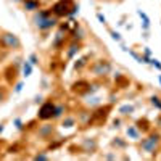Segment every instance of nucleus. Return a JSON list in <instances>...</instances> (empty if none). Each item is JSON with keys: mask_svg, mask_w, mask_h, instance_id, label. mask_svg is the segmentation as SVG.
I'll list each match as a JSON object with an SVG mask.
<instances>
[{"mask_svg": "<svg viewBox=\"0 0 161 161\" xmlns=\"http://www.w3.org/2000/svg\"><path fill=\"white\" fill-rule=\"evenodd\" d=\"M97 16H98V19H100V21H102V23H103V24H105V23H106V19H105V16H103V15H102V13H97Z\"/></svg>", "mask_w": 161, "mask_h": 161, "instance_id": "19", "label": "nucleus"}, {"mask_svg": "<svg viewBox=\"0 0 161 161\" xmlns=\"http://www.w3.org/2000/svg\"><path fill=\"white\" fill-rule=\"evenodd\" d=\"M152 103H153L155 106H158V108L161 110V102H159V98H158V97H152Z\"/></svg>", "mask_w": 161, "mask_h": 161, "instance_id": "16", "label": "nucleus"}, {"mask_svg": "<svg viewBox=\"0 0 161 161\" xmlns=\"http://www.w3.org/2000/svg\"><path fill=\"white\" fill-rule=\"evenodd\" d=\"M52 132H53V127L52 126H45V127H42V129L39 130V136H42L44 139H47Z\"/></svg>", "mask_w": 161, "mask_h": 161, "instance_id": "9", "label": "nucleus"}, {"mask_svg": "<svg viewBox=\"0 0 161 161\" xmlns=\"http://www.w3.org/2000/svg\"><path fill=\"white\" fill-rule=\"evenodd\" d=\"M63 114V106H55V114H53V118H60Z\"/></svg>", "mask_w": 161, "mask_h": 161, "instance_id": "15", "label": "nucleus"}, {"mask_svg": "<svg viewBox=\"0 0 161 161\" xmlns=\"http://www.w3.org/2000/svg\"><path fill=\"white\" fill-rule=\"evenodd\" d=\"M73 124H74V119L73 118H68V119L63 121V127H71Z\"/></svg>", "mask_w": 161, "mask_h": 161, "instance_id": "14", "label": "nucleus"}, {"mask_svg": "<svg viewBox=\"0 0 161 161\" xmlns=\"http://www.w3.org/2000/svg\"><path fill=\"white\" fill-rule=\"evenodd\" d=\"M3 129H5V127H3V124H2V123H0V134H2V132H3Z\"/></svg>", "mask_w": 161, "mask_h": 161, "instance_id": "23", "label": "nucleus"}, {"mask_svg": "<svg viewBox=\"0 0 161 161\" xmlns=\"http://www.w3.org/2000/svg\"><path fill=\"white\" fill-rule=\"evenodd\" d=\"M53 114H55V103L47 102V103H44L42 106H40V110L37 113V118L40 121H48V119L53 118Z\"/></svg>", "mask_w": 161, "mask_h": 161, "instance_id": "4", "label": "nucleus"}, {"mask_svg": "<svg viewBox=\"0 0 161 161\" xmlns=\"http://www.w3.org/2000/svg\"><path fill=\"white\" fill-rule=\"evenodd\" d=\"M89 82H86V80H79V82H76L74 86H73V90L74 92H77V93H86V92H89Z\"/></svg>", "mask_w": 161, "mask_h": 161, "instance_id": "7", "label": "nucleus"}, {"mask_svg": "<svg viewBox=\"0 0 161 161\" xmlns=\"http://www.w3.org/2000/svg\"><path fill=\"white\" fill-rule=\"evenodd\" d=\"M2 98H3V95H2V93H0V102H2Z\"/></svg>", "mask_w": 161, "mask_h": 161, "instance_id": "24", "label": "nucleus"}, {"mask_svg": "<svg viewBox=\"0 0 161 161\" xmlns=\"http://www.w3.org/2000/svg\"><path fill=\"white\" fill-rule=\"evenodd\" d=\"M111 36H113V39H114V40H121V36H119L118 32H111Z\"/></svg>", "mask_w": 161, "mask_h": 161, "instance_id": "22", "label": "nucleus"}, {"mask_svg": "<svg viewBox=\"0 0 161 161\" xmlns=\"http://www.w3.org/2000/svg\"><path fill=\"white\" fill-rule=\"evenodd\" d=\"M34 21H36V26L39 29H50L57 23L55 18H52V11H39L34 18Z\"/></svg>", "mask_w": 161, "mask_h": 161, "instance_id": "2", "label": "nucleus"}, {"mask_svg": "<svg viewBox=\"0 0 161 161\" xmlns=\"http://www.w3.org/2000/svg\"><path fill=\"white\" fill-rule=\"evenodd\" d=\"M158 142H159V136L158 134H153V136L142 140V150L145 153H153L156 150V147H158Z\"/></svg>", "mask_w": 161, "mask_h": 161, "instance_id": "5", "label": "nucleus"}, {"mask_svg": "<svg viewBox=\"0 0 161 161\" xmlns=\"http://www.w3.org/2000/svg\"><path fill=\"white\" fill-rule=\"evenodd\" d=\"M0 45L7 50H15L21 47V40L13 32H2L0 34Z\"/></svg>", "mask_w": 161, "mask_h": 161, "instance_id": "3", "label": "nucleus"}, {"mask_svg": "<svg viewBox=\"0 0 161 161\" xmlns=\"http://www.w3.org/2000/svg\"><path fill=\"white\" fill-rule=\"evenodd\" d=\"M123 114H129V113H132L134 111V106H129V105H126V106H123V108L119 110Z\"/></svg>", "mask_w": 161, "mask_h": 161, "instance_id": "13", "label": "nucleus"}, {"mask_svg": "<svg viewBox=\"0 0 161 161\" xmlns=\"http://www.w3.org/2000/svg\"><path fill=\"white\" fill-rule=\"evenodd\" d=\"M29 60H31V64H37V57L36 55H31Z\"/></svg>", "mask_w": 161, "mask_h": 161, "instance_id": "18", "label": "nucleus"}, {"mask_svg": "<svg viewBox=\"0 0 161 161\" xmlns=\"http://www.w3.org/2000/svg\"><path fill=\"white\" fill-rule=\"evenodd\" d=\"M76 50H79V47H76V45H73V47H71V50L68 52V57H73V55H74V52H76Z\"/></svg>", "mask_w": 161, "mask_h": 161, "instance_id": "17", "label": "nucleus"}, {"mask_svg": "<svg viewBox=\"0 0 161 161\" xmlns=\"http://www.w3.org/2000/svg\"><path fill=\"white\" fill-rule=\"evenodd\" d=\"M110 71H111V66H110L108 61H105V60H100V61H97L95 64L92 66V73L97 74V76H106Z\"/></svg>", "mask_w": 161, "mask_h": 161, "instance_id": "6", "label": "nucleus"}, {"mask_svg": "<svg viewBox=\"0 0 161 161\" xmlns=\"http://www.w3.org/2000/svg\"><path fill=\"white\" fill-rule=\"evenodd\" d=\"M34 159H47V155H36Z\"/></svg>", "mask_w": 161, "mask_h": 161, "instance_id": "20", "label": "nucleus"}, {"mask_svg": "<svg viewBox=\"0 0 161 161\" xmlns=\"http://www.w3.org/2000/svg\"><path fill=\"white\" fill-rule=\"evenodd\" d=\"M152 64H153V66H156L158 69H161V64L158 63V60H152Z\"/></svg>", "mask_w": 161, "mask_h": 161, "instance_id": "21", "label": "nucleus"}, {"mask_svg": "<svg viewBox=\"0 0 161 161\" xmlns=\"http://www.w3.org/2000/svg\"><path fill=\"white\" fill-rule=\"evenodd\" d=\"M24 8L29 10V11H34L39 8V2L37 0H24Z\"/></svg>", "mask_w": 161, "mask_h": 161, "instance_id": "8", "label": "nucleus"}, {"mask_svg": "<svg viewBox=\"0 0 161 161\" xmlns=\"http://www.w3.org/2000/svg\"><path fill=\"white\" fill-rule=\"evenodd\" d=\"M77 7L73 0H58V2L52 7V13L57 16H68L76 13Z\"/></svg>", "mask_w": 161, "mask_h": 161, "instance_id": "1", "label": "nucleus"}, {"mask_svg": "<svg viewBox=\"0 0 161 161\" xmlns=\"http://www.w3.org/2000/svg\"><path fill=\"white\" fill-rule=\"evenodd\" d=\"M127 136H129L130 139L136 140V139H139V130H137L136 127H132V126H130V127L127 129Z\"/></svg>", "mask_w": 161, "mask_h": 161, "instance_id": "10", "label": "nucleus"}, {"mask_svg": "<svg viewBox=\"0 0 161 161\" xmlns=\"http://www.w3.org/2000/svg\"><path fill=\"white\" fill-rule=\"evenodd\" d=\"M139 16L143 19V28H145V29H148V26H150V19L147 18V15H145L143 11H139Z\"/></svg>", "mask_w": 161, "mask_h": 161, "instance_id": "11", "label": "nucleus"}, {"mask_svg": "<svg viewBox=\"0 0 161 161\" xmlns=\"http://www.w3.org/2000/svg\"><path fill=\"white\" fill-rule=\"evenodd\" d=\"M23 71H24V76H26V77L31 76V73H32V66H31L29 63H24V68H23Z\"/></svg>", "mask_w": 161, "mask_h": 161, "instance_id": "12", "label": "nucleus"}, {"mask_svg": "<svg viewBox=\"0 0 161 161\" xmlns=\"http://www.w3.org/2000/svg\"><path fill=\"white\" fill-rule=\"evenodd\" d=\"M159 82H161V76H159Z\"/></svg>", "mask_w": 161, "mask_h": 161, "instance_id": "25", "label": "nucleus"}]
</instances>
